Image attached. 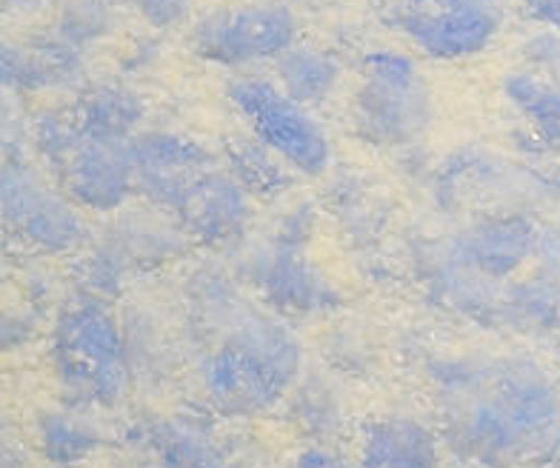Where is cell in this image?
Masks as SVG:
<instances>
[{"mask_svg":"<svg viewBox=\"0 0 560 468\" xmlns=\"http://www.w3.org/2000/svg\"><path fill=\"white\" fill-rule=\"evenodd\" d=\"M446 437L487 468L549 460L560 443V391L529 358H455L435 368Z\"/></svg>","mask_w":560,"mask_h":468,"instance_id":"cell-1","label":"cell"},{"mask_svg":"<svg viewBox=\"0 0 560 468\" xmlns=\"http://www.w3.org/2000/svg\"><path fill=\"white\" fill-rule=\"evenodd\" d=\"M60 386L83 406H109L129 386V354L118 320L104 297L83 294L60 312L52 335Z\"/></svg>","mask_w":560,"mask_h":468,"instance_id":"cell-2","label":"cell"},{"mask_svg":"<svg viewBox=\"0 0 560 468\" xmlns=\"http://www.w3.org/2000/svg\"><path fill=\"white\" fill-rule=\"evenodd\" d=\"M354 129L375 147H406L432 124V92L409 55L377 49L366 55L352 103Z\"/></svg>","mask_w":560,"mask_h":468,"instance_id":"cell-3","label":"cell"},{"mask_svg":"<svg viewBox=\"0 0 560 468\" xmlns=\"http://www.w3.org/2000/svg\"><path fill=\"white\" fill-rule=\"evenodd\" d=\"M229 101L249 124L252 134L272 149L301 177H320L332 166V143L317 124L310 106L287 95L266 78H235L229 83Z\"/></svg>","mask_w":560,"mask_h":468,"instance_id":"cell-4","label":"cell"},{"mask_svg":"<svg viewBox=\"0 0 560 468\" xmlns=\"http://www.w3.org/2000/svg\"><path fill=\"white\" fill-rule=\"evenodd\" d=\"M386 21L438 60L475 58L501 32V0H384Z\"/></svg>","mask_w":560,"mask_h":468,"instance_id":"cell-5","label":"cell"},{"mask_svg":"<svg viewBox=\"0 0 560 468\" xmlns=\"http://www.w3.org/2000/svg\"><path fill=\"white\" fill-rule=\"evenodd\" d=\"M295 44L298 17L280 0H252L214 9L192 30V49L200 58L232 69L278 60Z\"/></svg>","mask_w":560,"mask_h":468,"instance_id":"cell-6","label":"cell"},{"mask_svg":"<svg viewBox=\"0 0 560 468\" xmlns=\"http://www.w3.org/2000/svg\"><path fill=\"white\" fill-rule=\"evenodd\" d=\"M0 200L9 232L40 255H67L86 241V220L78 203L46 184L26 157H7Z\"/></svg>","mask_w":560,"mask_h":468,"instance_id":"cell-7","label":"cell"},{"mask_svg":"<svg viewBox=\"0 0 560 468\" xmlns=\"http://www.w3.org/2000/svg\"><path fill=\"white\" fill-rule=\"evenodd\" d=\"M306 243L310 241L275 229L272 237L244 260V274L258 285L266 301L278 312L298 317L324 315L340 303L332 280L306 255Z\"/></svg>","mask_w":560,"mask_h":468,"instance_id":"cell-8","label":"cell"},{"mask_svg":"<svg viewBox=\"0 0 560 468\" xmlns=\"http://www.w3.org/2000/svg\"><path fill=\"white\" fill-rule=\"evenodd\" d=\"M129 149L135 163V195L170 218H177L192 186L214 166V157L198 140L177 132H138Z\"/></svg>","mask_w":560,"mask_h":468,"instance_id":"cell-9","label":"cell"},{"mask_svg":"<svg viewBox=\"0 0 560 468\" xmlns=\"http://www.w3.org/2000/svg\"><path fill=\"white\" fill-rule=\"evenodd\" d=\"M540 226L526 212H492L457 229L441 243V251L466 269L509 283L535 264Z\"/></svg>","mask_w":560,"mask_h":468,"instance_id":"cell-10","label":"cell"},{"mask_svg":"<svg viewBox=\"0 0 560 468\" xmlns=\"http://www.w3.org/2000/svg\"><path fill=\"white\" fill-rule=\"evenodd\" d=\"M132 140L83 138L58 172L63 191L89 212H118L135 195Z\"/></svg>","mask_w":560,"mask_h":468,"instance_id":"cell-11","label":"cell"},{"mask_svg":"<svg viewBox=\"0 0 560 468\" xmlns=\"http://www.w3.org/2000/svg\"><path fill=\"white\" fill-rule=\"evenodd\" d=\"M252 218V195L237 184L229 168L212 166L192 186L177 212V223L189 241L203 246H232L244 237Z\"/></svg>","mask_w":560,"mask_h":468,"instance_id":"cell-12","label":"cell"},{"mask_svg":"<svg viewBox=\"0 0 560 468\" xmlns=\"http://www.w3.org/2000/svg\"><path fill=\"white\" fill-rule=\"evenodd\" d=\"M200 383L214 409L249 418L272 409L283 388L232 346L218 343L200 363Z\"/></svg>","mask_w":560,"mask_h":468,"instance_id":"cell-13","label":"cell"},{"mask_svg":"<svg viewBox=\"0 0 560 468\" xmlns=\"http://www.w3.org/2000/svg\"><path fill=\"white\" fill-rule=\"evenodd\" d=\"M361 468H441V443L423 420L392 414L366 425Z\"/></svg>","mask_w":560,"mask_h":468,"instance_id":"cell-14","label":"cell"},{"mask_svg":"<svg viewBox=\"0 0 560 468\" xmlns=\"http://www.w3.org/2000/svg\"><path fill=\"white\" fill-rule=\"evenodd\" d=\"M143 443L155 468H226L221 443L198 418L155 420L143 429Z\"/></svg>","mask_w":560,"mask_h":468,"instance_id":"cell-15","label":"cell"},{"mask_svg":"<svg viewBox=\"0 0 560 468\" xmlns=\"http://www.w3.org/2000/svg\"><path fill=\"white\" fill-rule=\"evenodd\" d=\"M72 112L83 138L132 140L147 117V103L129 86L101 83V86L86 89Z\"/></svg>","mask_w":560,"mask_h":468,"instance_id":"cell-16","label":"cell"},{"mask_svg":"<svg viewBox=\"0 0 560 468\" xmlns=\"http://www.w3.org/2000/svg\"><path fill=\"white\" fill-rule=\"evenodd\" d=\"M501 323L517 331L560 329V280L535 269L529 278L509 280L501 301Z\"/></svg>","mask_w":560,"mask_h":468,"instance_id":"cell-17","label":"cell"},{"mask_svg":"<svg viewBox=\"0 0 560 468\" xmlns=\"http://www.w3.org/2000/svg\"><path fill=\"white\" fill-rule=\"evenodd\" d=\"M506 101L524 117L535 138L549 149H560V78L521 69L503 81Z\"/></svg>","mask_w":560,"mask_h":468,"instance_id":"cell-18","label":"cell"},{"mask_svg":"<svg viewBox=\"0 0 560 468\" xmlns=\"http://www.w3.org/2000/svg\"><path fill=\"white\" fill-rule=\"evenodd\" d=\"M275 74L287 95L301 101L303 106H312L332 95L340 81V63L326 49L295 44L275 60Z\"/></svg>","mask_w":560,"mask_h":468,"instance_id":"cell-19","label":"cell"},{"mask_svg":"<svg viewBox=\"0 0 560 468\" xmlns=\"http://www.w3.org/2000/svg\"><path fill=\"white\" fill-rule=\"evenodd\" d=\"M226 168L252 198L260 200H275L278 195H283L292 186V175H295L292 166L283 157H278L266 143H260L255 134L229 140Z\"/></svg>","mask_w":560,"mask_h":468,"instance_id":"cell-20","label":"cell"},{"mask_svg":"<svg viewBox=\"0 0 560 468\" xmlns=\"http://www.w3.org/2000/svg\"><path fill=\"white\" fill-rule=\"evenodd\" d=\"M40 452L55 466H74L97 448V432L72 411H49L37 425Z\"/></svg>","mask_w":560,"mask_h":468,"instance_id":"cell-21","label":"cell"},{"mask_svg":"<svg viewBox=\"0 0 560 468\" xmlns=\"http://www.w3.org/2000/svg\"><path fill=\"white\" fill-rule=\"evenodd\" d=\"M83 140L81 126H78V117L74 112H44L32 120L30 129V143L35 147V152L40 154V161L49 163L52 172H60L63 163L72 157V152L78 149V143Z\"/></svg>","mask_w":560,"mask_h":468,"instance_id":"cell-22","label":"cell"},{"mask_svg":"<svg viewBox=\"0 0 560 468\" xmlns=\"http://www.w3.org/2000/svg\"><path fill=\"white\" fill-rule=\"evenodd\" d=\"M112 26H115V17H112V7H106L104 0H67L58 12L55 32L67 37L69 44L86 49L89 44L104 40Z\"/></svg>","mask_w":560,"mask_h":468,"instance_id":"cell-23","label":"cell"},{"mask_svg":"<svg viewBox=\"0 0 560 468\" xmlns=\"http://www.w3.org/2000/svg\"><path fill=\"white\" fill-rule=\"evenodd\" d=\"M0 81L9 92H46L49 81L30 44H7L0 55Z\"/></svg>","mask_w":560,"mask_h":468,"instance_id":"cell-24","label":"cell"},{"mask_svg":"<svg viewBox=\"0 0 560 468\" xmlns=\"http://www.w3.org/2000/svg\"><path fill=\"white\" fill-rule=\"evenodd\" d=\"M295 411L301 414V423L315 434H335L340 425V406L335 395L326 386H306L298 397Z\"/></svg>","mask_w":560,"mask_h":468,"instance_id":"cell-25","label":"cell"},{"mask_svg":"<svg viewBox=\"0 0 560 468\" xmlns=\"http://www.w3.org/2000/svg\"><path fill=\"white\" fill-rule=\"evenodd\" d=\"M524 58L532 72L560 78V32L540 30L524 44Z\"/></svg>","mask_w":560,"mask_h":468,"instance_id":"cell-26","label":"cell"},{"mask_svg":"<svg viewBox=\"0 0 560 468\" xmlns=\"http://www.w3.org/2000/svg\"><path fill=\"white\" fill-rule=\"evenodd\" d=\"M140 17L158 32L175 30L192 12V0H135Z\"/></svg>","mask_w":560,"mask_h":468,"instance_id":"cell-27","label":"cell"},{"mask_svg":"<svg viewBox=\"0 0 560 468\" xmlns=\"http://www.w3.org/2000/svg\"><path fill=\"white\" fill-rule=\"evenodd\" d=\"M535 266H538V271L549 274V278L560 280V223L540 226Z\"/></svg>","mask_w":560,"mask_h":468,"instance_id":"cell-28","label":"cell"},{"mask_svg":"<svg viewBox=\"0 0 560 468\" xmlns=\"http://www.w3.org/2000/svg\"><path fill=\"white\" fill-rule=\"evenodd\" d=\"M292 468H361V463H352L329 446H312L298 454Z\"/></svg>","mask_w":560,"mask_h":468,"instance_id":"cell-29","label":"cell"},{"mask_svg":"<svg viewBox=\"0 0 560 468\" xmlns=\"http://www.w3.org/2000/svg\"><path fill=\"white\" fill-rule=\"evenodd\" d=\"M524 9L540 30L560 32V0H524Z\"/></svg>","mask_w":560,"mask_h":468,"instance_id":"cell-30","label":"cell"},{"mask_svg":"<svg viewBox=\"0 0 560 468\" xmlns=\"http://www.w3.org/2000/svg\"><path fill=\"white\" fill-rule=\"evenodd\" d=\"M49 7H52V0H3V9H7L9 15L18 17L40 15V12H46Z\"/></svg>","mask_w":560,"mask_h":468,"instance_id":"cell-31","label":"cell"},{"mask_svg":"<svg viewBox=\"0 0 560 468\" xmlns=\"http://www.w3.org/2000/svg\"><path fill=\"white\" fill-rule=\"evenodd\" d=\"M546 463H549V468H560V443L555 446V452L549 454V460H546Z\"/></svg>","mask_w":560,"mask_h":468,"instance_id":"cell-32","label":"cell"},{"mask_svg":"<svg viewBox=\"0 0 560 468\" xmlns=\"http://www.w3.org/2000/svg\"><path fill=\"white\" fill-rule=\"evenodd\" d=\"M104 3H106V7H112V9H115V7H129V3H132V7H135V0H104Z\"/></svg>","mask_w":560,"mask_h":468,"instance_id":"cell-33","label":"cell"},{"mask_svg":"<svg viewBox=\"0 0 560 468\" xmlns=\"http://www.w3.org/2000/svg\"><path fill=\"white\" fill-rule=\"evenodd\" d=\"M452 468H472V463L464 460V463H457V466H452Z\"/></svg>","mask_w":560,"mask_h":468,"instance_id":"cell-34","label":"cell"}]
</instances>
